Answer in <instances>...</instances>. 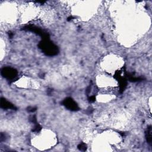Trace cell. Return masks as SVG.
Returning <instances> with one entry per match:
<instances>
[{"label": "cell", "mask_w": 152, "mask_h": 152, "mask_svg": "<svg viewBox=\"0 0 152 152\" xmlns=\"http://www.w3.org/2000/svg\"><path fill=\"white\" fill-rule=\"evenodd\" d=\"M40 48L43 50L45 53L47 55L53 56L55 55L58 52V49L56 46H55L51 42H49L48 39H43V40L39 44Z\"/></svg>", "instance_id": "6da1fadb"}, {"label": "cell", "mask_w": 152, "mask_h": 152, "mask_svg": "<svg viewBox=\"0 0 152 152\" xmlns=\"http://www.w3.org/2000/svg\"><path fill=\"white\" fill-rule=\"evenodd\" d=\"M1 75L8 79H14L17 75V71L11 67H5L1 70Z\"/></svg>", "instance_id": "7a4b0ae2"}, {"label": "cell", "mask_w": 152, "mask_h": 152, "mask_svg": "<svg viewBox=\"0 0 152 152\" xmlns=\"http://www.w3.org/2000/svg\"><path fill=\"white\" fill-rule=\"evenodd\" d=\"M64 105L69 110H77L78 109V107L77 103L71 99V98H66L63 101Z\"/></svg>", "instance_id": "3957f363"}, {"label": "cell", "mask_w": 152, "mask_h": 152, "mask_svg": "<svg viewBox=\"0 0 152 152\" xmlns=\"http://www.w3.org/2000/svg\"><path fill=\"white\" fill-rule=\"evenodd\" d=\"M1 106L2 108L4 109H14L15 107L13 106L12 104H11L8 101L6 100L5 99H1Z\"/></svg>", "instance_id": "277c9868"}, {"label": "cell", "mask_w": 152, "mask_h": 152, "mask_svg": "<svg viewBox=\"0 0 152 152\" xmlns=\"http://www.w3.org/2000/svg\"><path fill=\"white\" fill-rule=\"evenodd\" d=\"M145 137H146V139H147L148 143L150 144H151L152 136H151V126L148 127L147 130L145 132Z\"/></svg>", "instance_id": "5b68a950"}, {"label": "cell", "mask_w": 152, "mask_h": 152, "mask_svg": "<svg viewBox=\"0 0 152 152\" xmlns=\"http://www.w3.org/2000/svg\"><path fill=\"white\" fill-rule=\"evenodd\" d=\"M78 148L81 151H85L86 149V145L84 143H81L78 145Z\"/></svg>", "instance_id": "8992f818"}]
</instances>
